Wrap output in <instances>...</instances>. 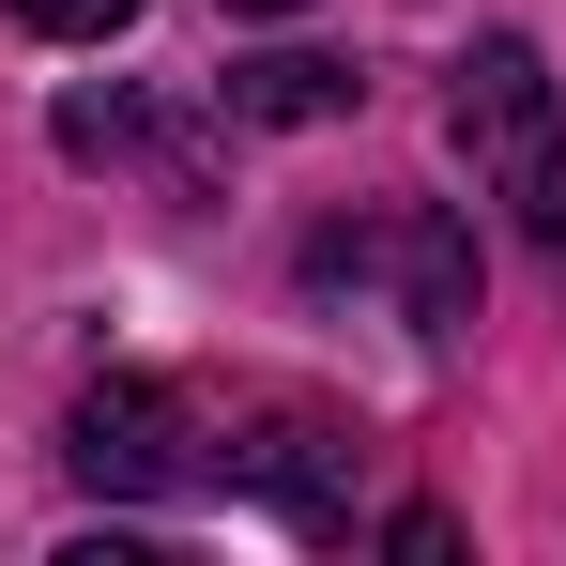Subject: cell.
<instances>
[{
  "mask_svg": "<svg viewBox=\"0 0 566 566\" xmlns=\"http://www.w3.org/2000/svg\"><path fill=\"white\" fill-rule=\"evenodd\" d=\"M368 93L353 62H322V46H276V62H230V107L245 123H337V107Z\"/></svg>",
  "mask_w": 566,
  "mask_h": 566,
  "instance_id": "5",
  "label": "cell"
},
{
  "mask_svg": "<svg viewBox=\"0 0 566 566\" xmlns=\"http://www.w3.org/2000/svg\"><path fill=\"white\" fill-rule=\"evenodd\" d=\"M306 291H322V306L382 291L413 337H460V322H474V245H460V214H444V199H382V214L306 230Z\"/></svg>",
  "mask_w": 566,
  "mask_h": 566,
  "instance_id": "3",
  "label": "cell"
},
{
  "mask_svg": "<svg viewBox=\"0 0 566 566\" xmlns=\"http://www.w3.org/2000/svg\"><path fill=\"white\" fill-rule=\"evenodd\" d=\"M0 15H15V31H46V46H107L138 0H0Z\"/></svg>",
  "mask_w": 566,
  "mask_h": 566,
  "instance_id": "6",
  "label": "cell"
},
{
  "mask_svg": "<svg viewBox=\"0 0 566 566\" xmlns=\"http://www.w3.org/2000/svg\"><path fill=\"white\" fill-rule=\"evenodd\" d=\"M444 138H460L474 199H505L536 245L566 261V107H552V62L521 31H474L460 77H444Z\"/></svg>",
  "mask_w": 566,
  "mask_h": 566,
  "instance_id": "1",
  "label": "cell"
},
{
  "mask_svg": "<svg viewBox=\"0 0 566 566\" xmlns=\"http://www.w3.org/2000/svg\"><path fill=\"white\" fill-rule=\"evenodd\" d=\"M62 154H77V169H154L169 199H214V154L169 138L138 93H62Z\"/></svg>",
  "mask_w": 566,
  "mask_h": 566,
  "instance_id": "4",
  "label": "cell"
},
{
  "mask_svg": "<svg viewBox=\"0 0 566 566\" xmlns=\"http://www.w3.org/2000/svg\"><path fill=\"white\" fill-rule=\"evenodd\" d=\"M214 15H306V0H214Z\"/></svg>",
  "mask_w": 566,
  "mask_h": 566,
  "instance_id": "7",
  "label": "cell"
},
{
  "mask_svg": "<svg viewBox=\"0 0 566 566\" xmlns=\"http://www.w3.org/2000/svg\"><path fill=\"white\" fill-rule=\"evenodd\" d=\"M62 474L107 490V505H230V429L199 413L185 382H93L62 413Z\"/></svg>",
  "mask_w": 566,
  "mask_h": 566,
  "instance_id": "2",
  "label": "cell"
}]
</instances>
